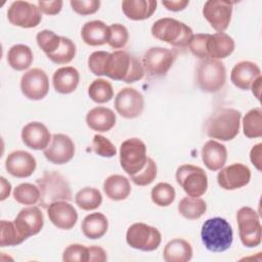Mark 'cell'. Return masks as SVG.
I'll return each instance as SVG.
<instances>
[{
  "label": "cell",
  "instance_id": "obj_33",
  "mask_svg": "<svg viewBox=\"0 0 262 262\" xmlns=\"http://www.w3.org/2000/svg\"><path fill=\"white\" fill-rule=\"evenodd\" d=\"M207 211V204L203 199L185 196L178 204V212L189 220L201 218Z\"/></svg>",
  "mask_w": 262,
  "mask_h": 262
},
{
  "label": "cell",
  "instance_id": "obj_49",
  "mask_svg": "<svg viewBox=\"0 0 262 262\" xmlns=\"http://www.w3.org/2000/svg\"><path fill=\"white\" fill-rule=\"evenodd\" d=\"M63 2L60 0L55 1H38V7L41 12L47 15H55L60 12Z\"/></svg>",
  "mask_w": 262,
  "mask_h": 262
},
{
  "label": "cell",
  "instance_id": "obj_54",
  "mask_svg": "<svg viewBox=\"0 0 262 262\" xmlns=\"http://www.w3.org/2000/svg\"><path fill=\"white\" fill-rule=\"evenodd\" d=\"M261 81H262V78H261V76H260V77H258V78L254 81V83H253V84H252V86H251V88H252V92H253V94L256 96V98H257L258 100H260Z\"/></svg>",
  "mask_w": 262,
  "mask_h": 262
},
{
  "label": "cell",
  "instance_id": "obj_35",
  "mask_svg": "<svg viewBox=\"0 0 262 262\" xmlns=\"http://www.w3.org/2000/svg\"><path fill=\"white\" fill-rule=\"evenodd\" d=\"M243 131L248 138L262 136V111L260 107L250 110L243 118Z\"/></svg>",
  "mask_w": 262,
  "mask_h": 262
},
{
  "label": "cell",
  "instance_id": "obj_45",
  "mask_svg": "<svg viewBox=\"0 0 262 262\" xmlns=\"http://www.w3.org/2000/svg\"><path fill=\"white\" fill-rule=\"evenodd\" d=\"M93 151L103 158H113L117 154L115 145L104 136L96 134L92 140Z\"/></svg>",
  "mask_w": 262,
  "mask_h": 262
},
{
  "label": "cell",
  "instance_id": "obj_20",
  "mask_svg": "<svg viewBox=\"0 0 262 262\" xmlns=\"http://www.w3.org/2000/svg\"><path fill=\"white\" fill-rule=\"evenodd\" d=\"M36 159L25 150H14L5 160L6 171L16 178L30 177L36 170Z\"/></svg>",
  "mask_w": 262,
  "mask_h": 262
},
{
  "label": "cell",
  "instance_id": "obj_16",
  "mask_svg": "<svg viewBox=\"0 0 262 262\" xmlns=\"http://www.w3.org/2000/svg\"><path fill=\"white\" fill-rule=\"evenodd\" d=\"M44 157L55 165L70 162L75 155V144L66 134H53L48 146L43 150Z\"/></svg>",
  "mask_w": 262,
  "mask_h": 262
},
{
  "label": "cell",
  "instance_id": "obj_2",
  "mask_svg": "<svg viewBox=\"0 0 262 262\" xmlns=\"http://www.w3.org/2000/svg\"><path fill=\"white\" fill-rule=\"evenodd\" d=\"M242 114L231 107L216 110L205 123L206 134L221 141L232 140L239 132Z\"/></svg>",
  "mask_w": 262,
  "mask_h": 262
},
{
  "label": "cell",
  "instance_id": "obj_12",
  "mask_svg": "<svg viewBox=\"0 0 262 262\" xmlns=\"http://www.w3.org/2000/svg\"><path fill=\"white\" fill-rule=\"evenodd\" d=\"M8 21L16 27L29 29L37 27L42 20L38 6L28 1H14L7 10Z\"/></svg>",
  "mask_w": 262,
  "mask_h": 262
},
{
  "label": "cell",
  "instance_id": "obj_17",
  "mask_svg": "<svg viewBox=\"0 0 262 262\" xmlns=\"http://www.w3.org/2000/svg\"><path fill=\"white\" fill-rule=\"evenodd\" d=\"M251 180L250 169L242 163H233L223 169L217 175L219 186L225 190H235L246 186Z\"/></svg>",
  "mask_w": 262,
  "mask_h": 262
},
{
  "label": "cell",
  "instance_id": "obj_44",
  "mask_svg": "<svg viewBox=\"0 0 262 262\" xmlns=\"http://www.w3.org/2000/svg\"><path fill=\"white\" fill-rule=\"evenodd\" d=\"M64 262H88V247L80 244L68 246L62 253Z\"/></svg>",
  "mask_w": 262,
  "mask_h": 262
},
{
  "label": "cell",
  "instance_id": "obj_39",
  "mask_svg": "<svg viewBox=\"0 0 262 262\" xmlns=\"http://www.w3.org/2000/svg\"><path fill=\"white\" fill-rule=\"evenodd\" d=\"M13 199L21 205H35L40 200V189L32 183H20L13 190Z\"/></svg>",
  "mask_w": 262,
  "mask_h": 262
},
{
  "label": "cell",
  "instance_id": "obj_27",
  "mask_svg": "<svg viewBox=\"0 0 262 262\" xmlns=\"http://www.w3.org/2000/svg\"><path fill=\"white\" fill-rule=\"evenodd\" d=\"M81 37L87 45L100 46L107 43L110 38V28L101 20L87 21L82 27Z\"/></svg>",
  "mask_w": 262,
  "mask_h": 262
},
{
  "label": "cell",
  "instance_id": "obj_51",
  "mask_svg": "<svg viewBox=\"0 0 262 262\" xmlns=\"http://www.w3.org/2000/svg\"><path fill=\"white\" fill-rule=\"evenodd\" d=\"M261 149L262 144L258 143L254 145L250 151V160L258 171H261Z\"/></svg>",
  "mask_w": 262,
  "mask_h": 262
},
{
  "label": "cell",
  "instance_id": "obj_13",
  "mask_svg": "<svg viewBox=\"0 0 262 262\" xmlns=\"http://www.w3.org/2000/svg\"><path fill=\"white\" fill-rule=\"evenodd\" d=\"M114 105L121 117L125 119H135L143 112L144 98L136 89L125 87L117 93Z\"/></svg>",
  "mask_w": 262,
  "mask_h": 262
},
{
  "label": "cell",
  "instance_id": "obj_52",
  "mask_svg": "<svg viewBox=\"0 0 262 262\" xmlns=\"http://www.w3.org/2000/svg\"><path fill=\"white\" fill-rule=\"evenodd\" d=\"M162 4L170 11H180L183 10L188 4V0H175V1H163Z\"/></svg>",
  "mask_w": 262,
  "mask_h": 262
},
{
  "label": "cell",
  "instance_id": "obj_22",
  "mask_svg": "<svg viewBox=\"0 0 262 262\" xmlns=\"http://www.w3.org/2000/svg\"><path fill=\"white\" fill-rule=\"evenodd\" d=\"M235 44L233 39L225 33L208 34L206 40L207 58L222 59L229 56L234 50Z\"/></svg>",
  "mask_w": 262,
  "mask_h": 262
},
{
  "label": "cell",
  "instance_id": "obj_38",
  "mask_svg": "<svg viewBox=\"0 0 262 262\" xmlns=\"http://www.w3.org/2000/svg\"><path fill=\"white\" fill-rule=\"evenodd\" d=\"M75 55H76L75 43L71 39L61 36V42L57 50L46 56L56 64H67L74 59Z\"/></svg>",
  "mask_w": 262,
  "mask_h": 262
},
{
  "label": "cell",
  "instance_id": "obj_28",
  "mask_svg": "<svg viewBox=\"0 0 262 262\" xmlns=\"http://www.w3.org/2000/svg\"><path fill=\"white\" fill-rule=\"evenodd\" d=\"M157 9L155 0H124L122 2L123 13L132 20H144L149 18Z\"/></svg>",
  "mask_w": 262,
  "mask_h": 262
},
{
  "label": "cell",
  "instance_id": "obj_40",
  "mask_svg": "<svg viewBox=\"0 0 262 262\" xmlns=\"http://www.w3.org/2000/svg\"><path fill=\"white\" fill-rule=\"evenodd\" d=\"M175 195L176 192L174 187L167 182L158 183L152 187L150 192L151 201L160 207H167L171 205L175 200Z\"/></svg>",
  "mask_w": 262,
  "mask_h": 262
},
{
  "label": "cell",
  "instance_id": "obj_21",
  "mask_svg": "<svg viewBox=\"0 0 262 262\" xmlns=\"http://www.w3.org/2000/svg\"><path fill=\"white\" fill-rule=\"evenodd\" d=\"M51 137L48 128L40 122H30L21 130L23 142L35 150H44L50 143Z\"/></svg>",
  "mask_w": 262,
  "mask_h": 262
},
{
  "label": "cell",
  "instance_id": "obj_18",
  "mask_svg": "<svg viewBox=\"0 0 262 262\" xmlns=\"http://www.w3.org/2000/svg\"><path fill=\"white\" fill-rule=\"evenodd\" d=\"M13 222L20 234L28 238L41 231L44 225V218L38 207L31 206L21 209Z\"/></svg>",
  "mask_w": 262,
  "mask_h": 262
},
{
  "label": "cell",
  "instance_id": "obj_46",
  "mask_svg": "<svg viewBox=\"0 0 262 262\" xmlns=\"http://www.w3.org/2000/svg\"><path fill=\"white\" fill-rule=\"evenodd\" d=\"M110 52L94 51L88 57V68L95 76H104V67Z\"/></svg>",
  "mask_w": 262,
  "mask_h": 262
},
{
  "label": "cell",
  "instance_id": "obj_32",
  "mask_svg": "<svg viewBox=\"0 0 262 262\" xmlns=\"http://www.w3.org/2000/svg\"><path fill=\"white\" fill-rule=\"evenodd\" d=\"M34 59L31 48L24 44L11 46L7 52V62L15 71H25L30 68Z\"/></svg>",
  "mask_w": 262,
  "mask_h": 262
},
{
  "label": "cell",
  "instance_id": "obj_7",
  "mask_svg": "<svg viewBox=\"0 0 262 262\" xmlns=\"http://www.w3.org/2000/svg\"><path fill=\"white\" fill-rule=\"evenodd\" d=\"M238 235L242 244L247 248H255L260 245L262 226L258 213L250 207H242L236 213Z\"/></svg>",
  "mask_w": 262,
  "mask_h": 262
},
{
  "label": "cell",
  "instance_id": "obj_11",
  "mask_svg": "<svg viewBox=\"0 0 262 262\" xmlns=\"http://www.w3.org/2000/svg\"><path fill=\"white\" fill-rule=\"evenodd\" d=\"M178 52L164 47H151L142 57V67L150 77H163L173 66Z\"/></svg>",
  "mask_w": 262,
  "mask_h": 262
},
{
  "label": "cell",
  "instance_id": "obj_30",
  "mask_svg": "<svg viewBox=\"0 0 262 262\" xmlns=\"http://www.w3.org/2000/svg\"><path fill=\"white\" fill-rule=\"evenodd\" d=\"M163 258L166 262H187L192 258L191 245L183 238L171 239L164 248Z\"/></svg>",
  "mask_w": 262,
  "mask_h": 262
},
{
  "label": "cell",
  "instance_id": "obj_43",
  "mask_svg": "<svg viewBox=\"0 0 262 262\" xmlns=\"http://www.w3.org/2000/svg\"><path fill=\"white\" fill-rule=\"evenodd\" d=\"M108 28L110 38L107 44L114 49L123 48L129 40V33L126 27L121 24H113L108 26Z\"/></svg>",
  "mask_w": 262,
  "mask_h": 262
},
{
  "label": "cell",
  "instance_id": "obj_29",
  "mask_svg": "<svg viewBox=\"0 0 262 262\" xmlns=\"http://www.w3.org/2000/svg\"><path fill=\"white\" fill-rule=\"evenodd\" d=\"M103 191L112 201L126 200L131 192L129 179L123 175H111L103 182Z\"/></svg>",
  "mask_w": 262,
  "mask_h": 262
},
{
  "label": "cell",
  "instance_id": "obj_37",
  "mask_svg": "<svg viewBox=\"0 0 262 262\" xmlns=\"http://www.w3.org/2000/svg\"><path fill=\"white\" fill-rule=\"evenodd\" d=\"M27 238L20 234L13 221L1 220L0 222V247L17 246Z\"/></svg>",
  "mask_w": 262,
  "mask_h": 262
},
{
  "label": "cell",
  "instance_id": "obj_50",
  "mask_svg": "<svg viewBox=\"0 0 262 262\" xmlns=\"http://www.w3.org/2000/svg\"><path fill=\"white\" fill-rule=\"evenodd\" d=\"M106 252L101 247H88V262H104L106 261Z\"/></svg>",
  "mask_w": 262,
  "mask_h": 262
},
{
  "label": "cell",
  "instance_id": "obj_8",
  "mask_svg": "<svg viewBox=\"0 0 262 262\" xmlns=\"http://www.w3.org/2000/svg\"><path fill=\"white\" fill-rule=\"evenodd\" d=\"M146 162V146L141 139L129 138L121 143L120 164L129 176L138 173Z\"/></svg>",
  "mask_w": 262,
  "mask_h": 262
},
{
  "label": "cell",
  "instance_id": "obj_31",
  "mask_svg": "<svg viewBox=\"0 0 262 262\" xmlns=\"http://www.w3.org/2000/svg\"><path fill=\"white\" fill-rule=\"evenodd\" d=\"M108 228L107 218L99 212L87 215L81 224L83 234L90 239H97L102 237Z\"/></svg>",
  "mask_w": 262,
  "mask_h": 262
},
{
  "label": "cell",
  "instance_id": "obj_15",
  "mask_svg": "<svg viewBox=\"0 0 262 262\" xmlns=\"http://www.w3.org/2000/svg\"><path fill=\"white\" fill-rule=\"evenodd\" d=\"M20 90L28 99H43L49 91L47 74L43 70L37 68L26 72L20 79Z\"/></svg>",
  "mask_w": 262,
  "mask_h": 262
},
{
  "label": "cell",
  "instance_id": "obj_53",
  "mask_svg": "<svg viewBox=\"0 0 262 262\" xmlns=\"http://www.w3.org/2000/svg\"><path fill=\"white\" fill-rule=\"evenodd\" d=\"M0 180H1V198H0V200L4 201L10 194L11 184L4 177H1Z\"/></svg>",
  "mask_w": 262,
  "mask_h": 262
},
{
  "label": "cell",
  "instance_id": "obj_41",
  "mask_svg": "<svg viewBox=\"0 0 262 262\" xmlns=\"http://www.w3.org/2000/svg\"><path fill=\"white\" fill-rule=\"evenodd\" d=\"M36 41L38 46L42 49V51L46 55H49L56 51L59 47L61 42V36L56 35L52 31L43 30L37 34Z\"/></svg>",
  "mask_w": 262,
  "mask_h": 262
},
{
  "label": "cell",
  "instance_id": "obj_6",
  "mask_svg": "<svg viewBox=\"0 0 262 262\" xmlns=\"http://www.w3.org/2000/svg\"><path fill=\"white\" fill-rule=\"evenodd\" d=\"M226 82V69L218 59H202L196 69V84L207 93L218 92Z\"/></svg>",
  "mask_w": 262,
  "mask_h": 262
},
{
  "label": "cell",
  "instance_id": "obj_34",
  "mask_svg": "<svg viewBox=\"0 0 262 262\" xmlns=\"http://www.w3.org/2000/svg\"><path fill=\"white\" fill-rule=\"evenodd\" d=\"M75 203L82 210L92 211L101 205L102 195L95 187H84L76 193Z\"/></svg>",
  "mask_w": 262,
  "mask_h": 262
},
{
  "label": "cell",
  "instance_id": "obj_3",
  "mask_svg": "<svg viewBox=\"0 0 262 262\" xmlns=\"http://www.w3.org/2000/svg\"><path fill=\"white\" fill-rule=\"evenodd\" d=\"M204 246L211 252H224L230 248L233 241L231 225L224 218L214 217L206 220L201 229Z\"/></svg>",
  "mask_w": 262,
  "mask_h": 262
},
{
  "label": "cell",
  "instance_id": "obj_48",
  "mask_svg": "<svg viewBox=\"0 0 262 262\" xmlns=\"http://www.w3.org/2000/svg\"><path fill=\"white\" fill-rule=\"evenodd\" d=\"M208 38V34H196L193 35L189 44H188V48L190 50V52L201 58V59H207V55H206V40Z\"/></svg>",
  "mask_w": 262,
  "mask_h": 262
},
{
  "label": "cell",
  "instance_id": "obj_9",
  "mask_svg": "<svg viewBox=\"0 0 262 262\" xmlns=\"http://www.w3.org/2000/svg\"><path fill=\"white\" fill-rule=\"evenodd\" d=\"M176 181L188 196L200 198L208 188V177L204 169L185 164L176 170Z\"/></svg>",
  "mask_w": 262,
  "mask_h": 262
},
{
  "label": "cell",
  "instance_id": "obj_47",
  "mask_svg": "<svg viewBox=\"0 0 262 262\" xmlns=\"http://www.w3.org/2000/svg\"><path fill=\"white\" fill-rule=\"evenodd\" d=\"M73 10L80 15H89L95 13L100 7V1L97 0H72L70 2Z\"/></svg>",
  "mask_w": 262,
  "mask_h": 262
},
{
  "label": "cell",
  "instance_id": "obj_36",
  "mask_svg": "<svg viewBox=\"0 0 262 262\" xmlns=\"http://www.w3.org/2000/svg\"><path fill=\"white\" fill-rule=\"evenodd\" d=\"M88 95L96 103H105L113 98L114 89L107 80L98 78L89 85Z\"/></svg>",
  "mask_w": 262,
  "mask_h": 262
},
{
  "label": "cell",
  "instance_id": "obj_19",
  "mask_svg": "<svg viewBox=\"0 0 262 262\" xmlns=\"http://www.w3.org/2000/svg\"><path fill=\"white\" fill-rule=\"evenodd\" d=\"M47 214L51 223L59 229H72L78 221L77 210L68 201L53 202L47 208Z\"/></svg>",
  "mask_w": 262,
  "mask_h": 262
},
{
  "label": "cell",
  "instance_id": "obj_5",
  "mask_svg": "<svg viewBox=\"0 0 262 262\" xmlns=\"http://www.w3.org/2000/svg\"><path fill=\"white\" fill-rule=\"evenodd\" d=\"M151 35L174 47L188 46L193 34L192 30L184 23L171 17L160 18L151 27Z\"/></svg>",
  "mask_w": 262,
  "mask_h": 262
},
{
  "label": "cell",
  "instance_id": "obj_14",
  "mask_svg": "<svg viewBox=\"0 0 262 262\" xmlns=\"http://www.w3.org/2000/svg\"><path fill=\"white\" fill-rule=\"evenodd\" d=\"M233 2L224 0H209L203 7V15L218 33H223L229 26Z\"/></svg>",
  "mask_w": 262,
  "mask_h": 262
},
{
  "label": "cell",
  "instance_id": "obj_26",
  "mask_svg": "<svg viewBox=\"0 0 262 262\" xmlns=\"http://www.w3.org/2000/svg\"><path fill=\"white\" fill-rule=\"evenodd\" d=\"M80 81L79 72L74 67L57 69L52 77L53 87L60 94H69L76 90Z\"/></svg>",
  "mask_w": 262,
  "mask_h": 262
},
{
  "label": "cell",
  "instance_id": "obj_10",
  "mask_svg": "<svg viewBox=\"0 0 262 262\" xmlns=\"http://www.w3.org/2000/svg\"><path fill=\"white\" fill-rule=\"evenodd\" d=\"M126 242L133 249L151 252L159 248L162 242V235L156 227L137 222L127 229Z\"/></svg>",
  "mask_w": 262,
  "mask_h": 262
},
{
  "label": "cell",
  "instance_id": "obj_1",
  "mask_svg": "<svg viewBox=\"0 0 262 262\" xmlns=\"http://www.w3.org/2000/svg\"><path fill=\"white\" fill-rule=\"evenodd\" d=\"M104 76L116 81L134 83L143 78L144 70L135 56L124 50H116L106 58Z\"/></svg>",
  "mask_w": 262,
  "mask_h": 262
},
{
  "label": "cell",
  "instance_id": "obj_25",
  "mask_svg": "<svg viewBox=\"0 0 262 262\" xmlns=\"http://www.w3.org/2000/svg\"><path fill=\"white\" fill-rule=\"evenodd\" d=\"M86 124L94 131L106 132L116 125V115L108 107L96 106L87 113Z\"/></svg>",
  "mask_w": 262,
  "mask_h": 262
},
{
  "label": "cell",
  "instance_id": "obj_24",
  "mask_svg": "<svg viewBox=\"0 0 262 262\" xmlns=\"http://www.w3.org/2000/svg\"><path fill=\"white\" fill-rule=\"evenodd\" d=\"M202 160L211 171L220 170L227 160V149L224 144L211 139L202 147Z\"/></svg>",
  "mask_w": 262,
  "mask_h": 262
},
{
  "label": "cell",
  "instance_id": "obj_4",
  "mask_svg": "<svg viewBox=\"0 0 262 262\" xmlns=\"http://www.w3.org/2000/svg\"><path fill=\"white\" fill-rule=\"evenodd\" d=\"M40 189L39 203L41 207L48 208L56 201H71L72 190L67 179L56 171H45L41 178L36 180Z\"/></svg>",
  "mask_w": 262,
  "mask_h": 262
},
{
  "label": "cell",
  "instance_id": "obj_42",
  "mask_svg": "<svg viewBox=\"0 0 262 262\" xmlns=\"http://www.w3.org/2000/svg\"><path fill=\"white\" fill-rule=\"evenodd\" d=\"M157 177V164L150 158H147L145 166L136 174L131 175L130 179L138 186H146L150 184Z\"/></svg>",
  "mask_w": 262,
  "mask_h": 262
},
{
  "label": "cell",
  "instance_id": "obj_23",
  "mask_svg": "<svg viewBox=\"0 0 262 262\" xmlns=\"http://www.w3.org/2000/svg\"><path fill=\"white\" fill-rule=\"evenodd\" d=\"M260 76L261 71L256 63L244 60L237 62L232 68L230 80L235 87L242 90H249L254 81Z\"/></svg>",
  "mask_w": 262,
  "mask_h": 262
}]
</instances>
